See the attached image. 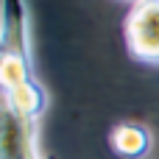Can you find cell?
I'll list each match as a JSON object with an SVG mask.
<instances>
[{"instance_id": "cell-1", "label": "cell", "mask_w": 159, "mask_h": 159, "mask_svg": "<svg viewBox=\"0 0 159 159\" xmlns=\"http://www.w3.org/2000/svg\"><path fill=\"white\" fill-rule=\"evenodd\" d=\"M36 78L34 53H31V31H28V6L25 0H3L0 20V84L11 89Z\"/></svg>"}, {"instance_id": "cell-2", "label": "cell", "mask_w": 159, "mask_h": 159, "mask_svg": "<svg viewBox=\"0 0 159 159\" xmlns=\"http://www.w3.org/2000/svg\"><path fill=\"white\" fill-rule=\"evenodd\" d=\"M129 53L143 64H159V0H140L126 14Z\"/></svg>"}, {"instance_id": "cell-3", "label": "cell", "mask_w": 159, "mask_h": 159, "mask_svg": "<svg viewBox=\"0 0 159 159\" xmlns=\"http://www.w3.org/2000/svg\"><path fill=\"white\" fill-rule=\"evenodd\" d=\"M0 159H45L39 154V120L25 117L8 101L0 112Z\"/></svg>"}, {"instance_id": "cell-4", "label": "cell", "mask_w": 159, "mask_h": 159, "mask_svg": "<svg viewBox=\"0 0 159 159\" xmlns=\"http://www.w3.org/2000/svg\"><path fill=\"white\" fill-rule=\"evenodd\" d=\"M109 143L123 159H145L151 154V148H154L151 131L143 123H131V120L117 123L112 129V134H109Z\"/></svg>"}, {"instance_id": "cell-5", "label": "cell", "mask_w": 159, "mask_h": 159, "mask_svg": "<svg viewBox=\"0 0 159 159\" xmlns=\"http://www.w3.org/2000/svg\"><path fill=\"white\" fill-rule=\"evenodd\" d=\"M3 101H8L17 112H22L25 117H34V120H39L48 106V95H45V87L39 84V78L17 84L11 89H3Z\"/></svg>"}, {"instance_id": "cell-6", "label": "cell", "mask_w": 159, "mask_h": 159, "mask_svg": "<svg viewBox=\"0 0 159 159\" xmlns=\"http://www.w3.org/2000/svg\"><path fill=\"white\" fill-rule=\"evenodd\" d=\"M129 3H140V0H129Z\"/></svg>"}]
</instances>
